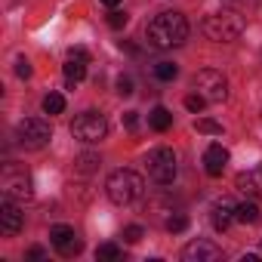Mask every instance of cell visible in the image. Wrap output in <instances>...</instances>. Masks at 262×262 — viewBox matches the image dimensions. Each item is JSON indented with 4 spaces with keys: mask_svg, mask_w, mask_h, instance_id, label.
<instances>
[{
    "mask_svg": "<svg viewBox=\"0 0 262 262\" xmlns=\"http://www.w3.org/2000/svg\"><path fill=\"white\" fill-rule=\"evenodd\" d=\"M185 37H188V22L176 10H167V13L155 16L145 28V40L155 50H173V47L185 43Z\"/></svg>",
    "mask_w": 262,
    "mask_h": 262,
    "instance_id": "1",
    "label": "cell"
},
{
    "mask_svg": "<svg viewBox=\"0 0 262 262\" xmlns=\"http://www.w3.org/2000/svg\"><path fill=\"white\" fill-rule=\"evenodd\" d=\"M108 198L117 204V207H126V204H133V201H139L142 198V191H145V182H142V176L139 173H133V170H114L111 176H108Z\"/></svg>",
    "mask_w": 262,
    "mask_h": 262,
    "instance_id": "2",
    "label": "cell"
},
{
    "mask_svg": "<svg viewBox=\"0 0 262 262\" xmlns=\"http://www.w3.org/2000/svg\"><path fill=\"white\" fill-rule=\"evenodd\" d=\"M204 34L210 37V40H216V43H231V40H237L241 34H244V19L237 16V13H213V16H207L204 19Z\"/></svg>",
    "mask_w": 262,
    "mask_h": 262,
    "instance_id": "3",
    "label": "cell"
},
{
    "mask_svg": "<svg viewBox=\"0 0 262 262\" xmlns=\"http://www.w3.org/2000/svg\"><path fill=\"white\" fill-rule=\"evenodd\" d=\"M105 133H108V120H105L99 111H83V114H77L74 123H71V136L80 139V142H86V145L102 142Z\"/></svg>",
    "mask_w": 262,
    "mask_h": 262,
    "instance_id": "4",
    "label": "cell"
},
{
    "mask_svg": "<svg viewBox=\"0 0 262 262\" xmlns=\"http://www.w3.org/2000/svg\"><path fill=\"white\" fill-rule=\"evenodd\" d=\"M16 136H19V145H25V148H43L50 139H53V129H50V123L43 120V117H25V120H19V126H16Z\"/></svg>",
    "mask_w": 262,
    "mask_h": 262,
    "instance_id": "5",
    "label": "cell"
},
{
    "mask_svg": "<svg viewBox=\"0 0 262 262\" xmlns=\"http://www.w3.org/2000/svg\"><path fill=\"white\" fill-rule=\"evenodd\" d=\"M145 167H148V176L158 185H170L176 179V155H173V148H155V151H148Z\"/></svg>",
    "mask_w": 262,
    "mask_h": 262,
    "instance_id": "6",
    "label": "cell"
},
{
    "mask_svg": "<svg viewBox=\"0 0 262 262\" xmlns=\"http://www.w3.org/2000/svg\"><path fill=\"white\" fill-rule=\"evenodd\" d=\"M0 188H4V198H13V201H28V198L34 194V191H31V176H28L22 167H13V164L4 167Z\"/></svg>",
    "mask_w": 262,
    "mask_h": 262,
    "instance_id": "7",
    "label": "cell"
},
{
    "mask_svg": "<svg viewBox=\"0 0 262 262\" xmlns=\"http://www.w3.org/2000/svg\"><path fill=\"white\" fill-rule=\"evenodd\" d=\"M194 90H198L207 102H222V99L228 96V80H225L222 71H216V68H204V71L194 74Z\"/></svg>",
    "mask_w": 262,
    "mask_h": 262,
    "instance_id": "8",
    "label": "cell"
},
{
    "mask_svg": "<svg viewBox=\"0 0 262 262\" xmlns=\"http://www.w3.org/2000/svg\"><path fill=\"white\" fill-rule=\"evenodd\" d=\"M50 241H53V247H56L62 256H77V253L83 250V241L74 234L71 225H53V228H50Z\"/></svg>",
    "mask_w": 262,
    "mask_h": 262,
    "instance_id": "9",
    "label": "cell"
},
{
    "mask_svg": "<svg viewBox=\"0 0 262 262\" xmlns=\"http://www.w3.org/2000/svg\"><path fill=\"white\" fill-rule=\"evenodd\" d=\"M182 259L185 262H219L222 259V250L213 244V241H191L182 247Z\"/></svg>",
    "mask_w": 262,
    "mask_h": 262,
    "instance_id": "10",
    "label": "cell"
},
{
    "mask_svg": "<svg viewBox=\"0 0 262 262\" xmlns=\"http://www.w3.org/2000/svg\"><path fill=\"white\" fill-rule=\"evenodd\" d=\"M22 225H25L22 210L16 207V201H13V198H4V204H0V228H4V234H7V237H13V234H19V231H22Z\"/></svg>",
    "mask_w": 262,
    "mask_h": 262,
    "instance_id": "11",
    "label": "cell"
},
{
    "mask_svg": "<svg viewBox=\"0 0 262 262\" xmlns=\"http://www.w3.org/2000/svg\"><path fill=\"white\" fill-rule=\"evenodd\" d=\"M234 185H237L244 194H250V198L262 201V164H259V167H253V170H247V173H237Z\"/></svg>",
    "mask_w": 262,
    "mask_h": 262,
    "instance_id": "12",
    "label": "cell"
},
{
    "mask_svg": "<svg viewBox=\"0 0 262 262\" xmlns=\"http://www.w3.org/2000/svg\"><path fill=\"white\" fill-rule=\"evenodd\" d=\"M225 164H228V151L222 145H210L204 151V170H207V176H222Z\"/></svg>",
    "mask_w": 262,
    "mask_h": 262,
    "instance_id": "13",
    "label": "cell"
},
{
    "mask_svg": "<svg viewBox=\"0 0 262 262\" xmlns=\"http://www.w3.org/2000/svg\"><path fill=\"white\" fill-rule=\"evenodd\" d=\"M234 213H237V204H231L228 198L216 201L213 204V225H216V231H225L234 222Z\"/></svg>",
    "mask_w": 262,
    "mask_h": 262,
    "instance_id": "14",
    "label": "cell"
},
{
    "mask_svg": "<svg viewBox=\"0 0 262 262\" xmlns=\"http://www.w3.org/2000/svg\"><path fill=\"white\" fill-rule=\"evenodd\" d=\"M83 77H86V59L68 56V62H65V80L68 83H80Z\"/></svg>",
    "mask_w": 262,
    "mask_h": 262,
    "instance_id": "15",
    "label": "cell"
},
{
    "mask_svg": "<svg viewBox=\"0 0 262 262\" xmlns=\"http://www.w3.org/2000/svg\"><path fill=\"white\" fill-rule=\"evenodd\" d=\"M148 123H151V129H158V133H167V129L173 126V114H170L164 105H158V108L148 114Z\"/></svg>",
    "mask_w": 262,
    "mask_h": 262,
    "instance_id": "16",
    "label": "cell"
},
{
    "mask_svg": "<svg viewBox=\"0 0 262 262\" xmlns=\"http://www.w3.org/2000/svg\"><path fill=\"white\" fill-rule=\"evenodd\" d=\"M234 219L244 222V225H256V222H259V207H256V201H244V204H237Z\"/></svg>",
    "mask_w": 262,
    "mask_h": 262,
    "instance_id": "17",
    "label": "cell"
},
{
    "mask_svg": "<svg viewBox=\"0 0 262 262\" xmlns=\"http://www.w3.org/2000/svg\"><path fill=\"white\" fill-rule=\"evenodd\" d=\"M155 77L164 80V83H170V80L179 77V65H173V62H158V65H155Z\"/></svg>",
    "mask_w": 262,
    "mask_h": 262,
    "instance_id": "18",
    "label": "cell"
},
{
    "mask_svg": "<svg viewBox=\"0 0 262 262\" xmlns=\"http://www.w3.org/2000/svg\"><path fill=\"white\" fill-rule=\"evenodd\" d=\"M43 111H47V114H62V111H65V99H62V93H50V96L43 99Z\"/></svg>",
    "mask_w": 262,
    "mask_h": 262,
    "instance_id": "19",
    "label": "cell"
},
{
    "mask_svg": "<svg viewBox=\"0 0 262 262\" xmlns=\"http://www.w3.org/2000/svg\"><path fill=\"white\" fill-rule=\"evenodd\" d=\"M96 259H99V262H114V259H120V247H117V244H102V247L96 250Z\"/></svg>",
    "mask_w": 262,
    "mask_h": 262,
    "instance_id": "20",
    "label": "cell"
},
{
    "mask_svg": "<svg viewBox=\"0 0 262 262\" xmlns=\"http://www.w3.org/2000/svg\"><path fill=\"white\" fill-rule=\"evenodd\" d=\"M198 133H207V136H222V123L210 120V117H201L198 120Z\"/></svg>",
    "mask_w": 262,
    "mask_h": 262,
    "instance_id": "21",
    "label": "cell"
},
{
    "mask_svg": "<svg viewBox=\"0 0 262 262\" xmlns=\"http://www.w3.org/2000/svg\"><path fill=\"white\" fill-rule=\"evenodd\" d=\"M96 167H99V158H96V155H80V158H77V170H80V173H93Z\"/></svg>",
    "mask_w": 262,
    "mask_h": 262,
    "instance_id": "22",
    "label": "cell"
},
{
    "mask_svg": "<svg viewBox=\"0 0 262 262\" xmlns=\"http://www.w3.org/2000/svg\"><path fill=\"white\" fill-rule=\"evenodd\" d=\"M185 228H188V219H185L182 213H173V216L167 219V231H176V234H179V231H185Z\"/></svg>",
    "mask_w": 262,
    "mask_h": 262,
    "instance_id": "23",
    "label": "cell"
},
{
    "mask_svg": "<svg viewBox=\"0 0 262 262\" xmlns=\"http://www.w3.org/2000/svg\"><path fill=\"white\" fill-rule=\"evenodd\" d=\"M142 234H145L142 225H126V228H123V241H126V244H139Z\"/></svg>",
    "mask_w": 262,
    "mask_h": 262,
    "instance_id": "24",
    "label": "cell"
},
{
    "mask_svg": "<svg viewBox=\"0 0 262 262\" xmlns=\"http://www.w3.org/2000/svg\"><path fill=\"white\" fill-rule=\"evenodd\" d=\"M204 105H207V99H204L201 93L185 96V108H188V111H194V114H198V111H204Z\"/></svg>",
    "mask_w": 262,
    "mask_h": 262,
    "instance_id": "25",
    "label": "cell"
},
{
    "mask_svg": "<svg viewBox=\"0 0 262 262\" xmlns=\"http://www.w3.org/2000/svg\"><path fill=\"white\" fill-rule=\"evenodd\" d=\"M117 93L120 96H133L136 90H133V77H129V74H120L117 77Z\"/></svg>",
    "mask_w": 262,
    "mask_h": 262,
    "instance_id": "26",
    "label": "cell"
},
{
    "mask_svg": "<svg viewBox=\"0 0 262 262\" xmlns=\"http://www.w3.org/2000/svg\"><path fill=\"white\" fill-rule=\"evenodd\" d=\"M16 74H19L22 80H28V77H31V62H28V59H19V62H16Z\"/></svg>",
    "mask_w": 262,
    "mask_h": 262,
    "instance_id": "27",
    "label": "cell"
},
{
    "mask_svg": "<svg viewBox=\"0 0 262 262\" xmlns=\"http://www.w3.org/2000/svg\"><path fill=\"white\" fill-rule=\"evenodd\" d=\"M108 25H111V28H123V25H126V13H117V10H114V13L108 16Z\"/></svg>",
    "mask_w": 262,
    "mask_h": 262,
    "instance_id": "28",
    "label": "cell"
},
{
    "mask_svg": "<svg viewBox=\"0 0 262 262\" xmlns=\"http://www.w3.org/2000/svg\"><path fill=\"white\" fill-rule=\"evenodd\" d=\"M136 123H139V114H136V111H126V114H123V126H126V129H136Z\"/></svg>",
    "mask_w": 262,
    "mask_h": 262,
    "instance_id": "29",
    "label": "cell"
},
{
    "mask_svg": "<svg viewBox=\"0 0 262 262\" xmlns=\"http://www.w3.org/2000/svg\"><path fill=\"white\" fill-rule=\"evenodd\" d=\"M68 56H77V59H90L83 47H71V50H68Z\"/></svg>",
    "mask_w": 262,
    "mask_h": 262,
    "instance_id": "30",
    "label": "cell"
},
{
    "mask_svg": "<svg viewBox=\"0 0 262 262\" xmlns=\"http://www.w3.org/2000/svg\"><path fill=\"white\" fill-rule=\"evenodd\" d=\"M28 259H43V250H40V247H31V250H28Z\"/></svg>",
    "mask_w": 262,
    "mask_h": 262,
    "instance_id": "31",
    "label": "cell"
},
{
    "mask_svg": "<svg viewBox=\"0 0 262 262\" xmlns=\"http://www.w3.org/2000/svg\"><path fill=\"white\" fill-rule=\"evenodd\" d=\"M102 4H105V7H111V10H114V7H117V4H120V0H102Z\"/></svg>",
    "mask_w": 262,
    "mask_h": 262,
    "instance_id": "32",
    "label": "cell"
}]
</instances>
